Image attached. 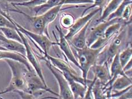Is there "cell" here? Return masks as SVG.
Masks as SVG:
<instances>
[{
  "mask_svg": "<svg viewBox=\"0 0 132 99\" xmlns=\"http://www.w3.org/2000/svg\"><path fill=\"white\" fill-rule=\"evenodd\" d=\"M0 31L6 38L10 40L19 42L22 44V39L15 28L8 27L0 28Z\"/></svg>",
  "mask_w": 132,
  "mask_h": 99,
  "instance_id": "cell-24",
  "label": "cell"
},
{
  "mask_svg": "<svg viewBox=\"0 0 132 99\" xmlns=\"http://www.w3.org/2000/svg\"><path fill=\"white\" fill-rule=\"evenodd\" d=\"M61 0H48L45 4L39 6L34 7L32 8V9L35 14V15H42L51 8L55 7L57 5H61Z\"/></svg>",
  "mask_w": 132,
  "mask_h": 99,
  "instance_id": "cell-22",
  "label": "cell"
},
{
  "mask_svg": "<svg viewBox=\"0 0 132 99\" xmlns=\"http://www.w3.org/2000/svg\"><path fill=\"white\" fill-rule=\"evenodd\" d=\"M48 0H30V1H26L22 2L19 3H12L13 5L20 6H24L32 8L34 7L39 6L43 4H45Z\"/></svg>",
  "mask_w": 132,
  "mask_h": 99,
  "instance_id": "cell-28",
  "label": "cell"
},
{
  "mask_svg": "<svg viewBox=\"0 0 132 99\" xmlns=\"http://www.w3.org/2000/svg\"><path fill=\"white\" fill-rule=\"evenodd\" d=\"M107 99H111V98H108Z\"/></svg>",
  "mask_w": 132,
  "mask_h": 99,
  "instance_id": "cell-38",
  "label": "cell"
},
{
  "mask_svg": "<svg viewBox=\"0 0 132 99\" xmlns=\"http://www.w3.org/2000/svg\"><path fill=\"white\" fill-rule=\"evenodd\" d=\"M67 79L71 92L73 93L74 99H78L79 98H82L85 94L87 88V86L79 82L74 80L70 76L63 75Z\"/></svg>",
  "mask_w": 132,
  "mask_h": 99,
  "instance_id": "cell-18",
  "label": "cell"
},
{
  "mask_svg": "<svg viewBox=\"0 0 132 99\" xmlns=\"http://www.w3.org/2000/svg\"><path fill=\"white\" fill-rule=\"evenodd\" d=\"M16 30L18 32L19 35L21 37L22 39V44H23L26 50V57L28 62H29L31 66L32 67L34 70L35 71L37 74L42 79V82H43V83L46 86H48V85L46 83L44 76L43 75V71L42 69V66L40 63L39 61V58L38 56L36 55V54L34 52L32 47H31V45L28 41V39L26 38V35H24L23 33H22L21 32H20L19 30H18L15 28Z\"/></svg>",
  "mask_w": 132,
  "mask_h": 99,
  "instance_id": "cell-8",
  "label": "cell"
},
{
  "mask_svg": "<svg viewBox=\"0 0 132 99\" xmlns=\"http://www.w3.org/2000/svg\"><path fill=\"white\" fill-rule=\"evenodd\" d=\"M75 22L74 17L70 14L65 13L61 15L60 18V24L62 27L66 29H69Z\"/></svg>",
  "mask_w": 132,
  "mask_h": 99,
  "instance_id": "cell-27",
  "label": "cell"
},
{
  "mask_svg": "<svg viewBox=\"0 0 132 99\" xmlns=\"http://www.w3.org/2000/svg\"><path fill=\"white\" fill-rule=\"evenodd\" d=\"M92 90L94 99H107L110 97L112 93L110 88L102 84L97 79L94 83Z\"/></svg>",
  "mask_w": 132,
  "mask_h": 99,
  "instance_id": "cell-19",
  "label": "cell"
},
{
  "mask_svg": "<svg viewBox=\"0 0 132 99\" xmlns=\"http://www.w3.org/2000/svg\"><path fill=\"white\" fill-rule=\"evenodd\" d=\"M122 1L123 0H111L110 1H109L102 11L100 18L97 19V24L99 23L100 22L106 21L108 16L116 10L117 7H119V6Z\"/></svg>",
  "mask_w": 132,
  "mask_h": 99,
  "instance_id": "cell-21",
  "label": "cell"
},
{
  "mask_svg": "<svg viewBox=\"0 0 132 99\" xmlns=\"http://www.w3.org/2000/svg\"><path fill=\"white\" fill-rule=\"evenodd\" d=\"M93 1L94 2L93 3V5L90 6L88 7L87 8H86V9L83 11L82 16L85 15V13H86L88 10L92 9L93 8H94L95 7L99 8L100 10V13H102V11L108 3V0H93Z\"/></svg>",
  "mask_w": 132,
  "mask_h": 99,
  "instance_id": "cell-29",
  "label": "cell"
},
{
  "mask_svg": "<svg viewBox=\"0 0 132 99\" xmlns=\"http://www.w3.org/2000/svg\"><path fill=\"white\" fill-rule=\"evenodd\" d=\"M4 61L6 62L11 70L12 76L9 84L6 88L0 92V95L5 93L15 92V91L26 90V83L24 78V73L27 69L23 64L20 62L10 59H5Z\"/></svg>",
  "mask_w": 132,
  "mask_h": 99,
  "instance_id": "cell-1",
  "label": "cell"
},
{
  "mask_svg": "<svg viewBox=\"0 0 132 99\" xmlns=\"http://www.w3.org/2000/svg\"><path fill=\"white\" fill-rule=\"evenodd\" d=\"M0 50H7L6 49H5L4 48H3L2 47H1V45H0Z\"/></svg>",
  "mask_w": 132,
  "mask_h": 99,
  "instance_id": "cell-36",
  "label": "cell"
},
{
  "mask_svg": "<svg viewBox=\"0 0 132 99\" xmlns=\"http://www.w3.org/2000/svg\"><path fill=\"white\" fill-rule=\"evenodd\" d=\"M96 79L97 78L96 77H95L93 80L90 82V84L88 85L86 92L84 97H83L82 99H94L93 93V90H92V89H93V85L95 82V81L96 80Z\"/></svg>",
  "mask_w": 132,
  "mask_h": 99,
  "instance_id": "cell-33",
  "label": "cell"
},
{
  "mask_svg": "<svg viewBox=\"0 0 132 99\" xmlns=\"http://www.w3.org/2000/svg\"><path fill=\"white\" fill-rule=\"evenodd\" d=\"M61 7L62 5H57L56 6L48 10L47 12H45L43 14H42L45 24L47 27H48L49 24L51 23L52 22H53L56 19L60 11H61Z\"/></svg>",
  "mask_w": 132,
  "mask_h": 99,
  "instance_id": "cell-23",
  "label": "cell"
},
{
  "mask_svg": "<svg viewBox=\"0 0 132 99\" xmlns=\"http://www.w3.org/2000/svg\"><path fill=\"white\" fill-rule=\"evenodd\" d=\"M92 70L97 78L103 84H107L111 80L110 65L107 62L102 64H95L92 66Z\"/></svg>",
  "mask_w": 132,
  "mask_h": 99,
  "instance_id": "cell-14",
  "label": "cell"
},
{
  "mask_svg": "<svg viewBox=\"0 0 132 99\" xmlns=\"http://www.w3.org/2000/svg\"><path fill=\"white\" fill-rule=\"evenodd\" d=\"M15 92L17 93L21 97V99H36L35 96L31 93L23 91H15Z\"/></svg>",
  "mask_w": 132,
  "mask_h": 99,
  "instance_id": "cell-34",
  "label": "cell"
},
{
  "mask_svg": "<svg viewBox=\"0 0 132 99\" xmlns=\"http://www.w3.org/2000/svg\"><path fill=\"white\" fill-rule=\"evenodd\" d=\"M73 48L76 52V58L79 64V68L82 71V77L85 81H91L87 79L88 73L92 66L96 64L97 57L103 48L93 49L87 46L82 49Z\"/></svg>",
  "mask_w": 132,
  "mask_h": 99,
  "instance_id": "cell-3",
  "label": "cell"
},
{
  "mask_svg": "<svg viewBox=\"0 0 132 99\" xmlns=\"http://www.w3.org/2000/svg\"><path fill=\"white\" fill-rule=\"evenodd\" d=\"M119 53H117L113 59L110 65V71L111 74V80L105 84L108 87L111 88L112 84L116 78L119 76H125L128 74L126 73L122 67L119 60Z\"/></svg>",
  "mask_w": 132,
  "mask_h": 99,
  "instance_id": "cell-15",
  "label": "cell"
},
{
  "mask_svg": "<svg viewBox=\"0 0 132 99\" xmlns=\"http://www.w3.org/2000/svg\"><path fill=\"white\" fill-rule=\"evenodd\" d=\"M125 24L129 25L127 23L125 22H117L115 23L110 25L102 36L92 44L90 48L93 49H99V48H104L111 40L120 31Z\"/></svg>",
  "mask_w": 132,
  "mask_h": 99,
  "instance_id": "cell-9",
  "label": "cell"
},
{
  "mask_svg": "<svg viewBox=\"0 0 132 99\" xmlns=\"http://www.w3.org/2000/svg\"><path fill=\"white\" fill-rule=\"evenodd\" d=\"M111 1V0H108V2H109V1Z\"/></svg>",
  "mask_w": 132,
  "mask_h": 99,
  "instance_id": "cell-39",
  "label": "cell"
},
{
  "mask_svg": "<svg viewBox=\"0 0 132 99\" xmlns=\"http://www.w3.org/2000/svg\"><path fill=\"white\" fill-rule=\"evenodd\" d=\"M131 77L129 75L119 76L116 78L111 86L112 91H120L131 86Z\"/></svg>",
  "mask_w": 132,
  "mask_h": 99,
  "instance_id": "cell-20",
  "label": "cell"
},
{
  "mask_svg": "<svg viewBox=\"0 0 132 99\" xmlns=\"http://www.w3.org/2000/svg\"><path fill=\"white\" fill-rule=\"evenodd\" d=\"M0 13L3 14L5 17H6L10 21L12 22L15 25V28L17 30H19L22 33H23L26 36H28L31 40L34 41V42L40 48V50L42 51V53L43 54V55L48 54L49 50H50L52 47L54 46V45H57V41L54 42L52 41L50 38L46 35H40V34L26 29L21 25H20L18 23H17L13 19L11 18L5 11L0 10Z\"/></svg>",
  "mask_w": 132,
  "mask_h": 99,
  "instance_id": "cell-4",
  "label": "cell"
},
{
  "mask_svg": "<svg viewBox=\"0 0 132 99\" xmlns=\"http://www.w3.org/2000/svg\"><path fill=\"white\" fill-rule=\"evenodd\" d=\"M125 24L120 32L103 48L97 57L96 64H102L104 62L110 65L114 57L121 51V48L127 37V30Z\"/></svg>",
  "mask_w": 132,
  "mask_h": 99,
  "instance_id": "cell-2",
  "label": "cell"
},
{
  "mask_svg": "<svg viewBox=\"0 0 132 99\" xmlns=\"http://www.w3.org/2000/svg\"><path fill=\"white\" fill-rule=\"evenodd\" d=\"M120 22H123L121 18H114L110 21L106 20V21L100 22L95 27L92 28L90 33L87 35L86 46L90 47L92 44H93L97 39L102 36L106 29L110 25Z\"/></svg>",
  "mask_w": 132,
  "mask_h": 99,
  "instance_id": "cell-11",
  "label": "cell"
},
{
  "mask_svg": "<svg viewBox=\"0 0 132 99\" xmlns=\"http://www.w3.org/2000/svg\"><path fill=\"white\" fill-rule=\"evenodd\" d=\"M24 78L26 83V92L31 93L34 96L42 94L44 92H48L52 94L59 96V94L54 92L48 86H46L37 74L34 69L28 70L27 69L24 73Z\"/></svg>",
  "mask_w": 132,
  "mask_h": 99,
  "instance_id": "cell-5",
  "label": "cell"
},
{
  "mask_svg": "<svg viewBox=\"0 0 132 99\" xmlns=\"http://www.w3.org/2000/svg\"><path fill=\"white\" fill-rule=\"evenodd\" d=\"M93 0H61V5H78L93 4Z\"/></svg>",
  "mask_w": 132,
  "mask_h": 99,
  "instance_id": "cell-31",
  "label": "cell"
},
{
  "mask_svg": "<svg viewBox=\"0 0 132 99\" xmlns=\"http://www.w3.org/2000/svg\"><path fill=\"white\" fill-rule=\"evenodd\" d=\"M93 22V19L90 20L85 26L82 29L77 33L69 41L70 46L82 49L86 47V38H87V31L91 23Z\"/></svg>",
  "mask_w": 132,
  "mask_h": 99,
  "instance_id": "cell-16",
  "label": "cell"
},
{
  "mask_svg": "<svg viewBox=\"0 0 132 99\" xmlns=\"http://www.w3.org/2000/svg\"><path fill=\"white\" fill-rule=\"evenodd\" d=\"M3 27L15 28V25L0 13V28Z\"/></svg>",
  "mask_w": 132,
  "mask_h": 99,
  "instance_id": "cell-32",
  "label": "cell"
},
{
  "mask_svg": "<svg viewBox=\"0 0 132 99\" xmlns=\"http://www.w3.org/2000/svg\"><path fill=\"white\" fill-rule=\"evenodd\" d=\"M41 58H45L47 59L48 61H50L52 66L59 70L63 75L70 76V77L74 79L75 80L85 85V86H88V82H91L92 81H85L82 76H79L78 75V74L70 66V65L67 61L63 60L62 59L54 57L53 56H50L49 54L44 55L43 57Z\"/></svg>",
  "mask_w": 132,
  "mask_h": 99,
  "instance_id": "cell-7",
  "label": "cell"
},
{
  "mask_svg": "<svg viewBox=\"0 0 132 99\" xmlns=\"http://www.w3.org/2000/svg\"><path fill=\"white\" fill-rule=\"evenodd\" d=\"M5 59H10L18 61L20 63L23 64L27 67V69L30 71L34 69L29 62H28L26 56L21 53L9 50H0V60H2V59L4 60Z\"/></svg>",
  "mask_w": 132,
  "mask_h": 99,
  "instance_id": "cell-17",
  "label": "cell"
},
{
  "mask_svg": "<svg viewBox=\"0 0 132 99\" xmlns=\"http://www.w3.org/2000/svg\"><path fill=\"white\" fill-rule=\"evenodd\" d=\"M119 60L122 67L126 66L129 62L131 60L132 57V48L131 44L128 45L124 50H121L119 52Z\"/></svg>",
  "mask_w": 132,
  "mask_h": 99,
  "instance_id": "cell-25",
  "label": "cell"
},
{
  "mask_svg": "<svg viewBox=\"0 0 132 99\" xmlns=\"http://www.w3.org/2000/svg\"><path fill=\"white\" fill-rule=\"evenodd\" d=\"M99 11H100V10L99 8H96V9H94L91 11L90 13L86 14V15L82 16L81 18L74 22L73 25L69 29L67 35H65V38L68 41H69L77 33L79 32L85 26V25L90 20L93 19L94 16Z\"/></svg>",
  "mask_w": 132,
  "mask_h": 99,
  "instance_id": "cell-12",
  "label": "cell"
},
{
  "mask_svg": "<svg viewBox=\"0 0 132 99\" xmlns=\"http://www.w3.org/2000/svg\"><path fill=\"white\" fill-rule=\"evenodd\" d=\"M15 8L13 9H10V10L13 12L18 13L22 14L25 16L26 18L29 20L30 23L32 25L34 32L36 33L40 34V35H45L48 38H50L49 32L48 31V27L46 25L42 15H34V16H30L28 15L26 13H25L23 11H21L20 9L17 7L16 6L13 5Z\"/></svg>",
  "mask_w": 132,
  "mask_h": 99,
  "instance_id": "cell-10",
  "label": "cell"
},
{
  "mask_svg": "<svg viewBox=\"0 0 132 99\" xmlns=\"http://www.w3.org/2000/svg\"><path fill=\"white\" fill-rule=\"evenodd\" d=\"M121 19L123 21L127 23L128 24L131 23V5L127 6L123 12Z\"/></svg>",
  "mask_w": 132,
  "mask_h": 99,
  "instance_id": "cell-30",
  "label": "cell"
},
{
  "mask_svg": "<svg viewBox=\"0 0 132 99\" xmlns=\"http://www.w3.org/2000/svg\"><path fill=\"white\" fill-rule=\"evenodd\" d=\"M0 99H4V98H2V97H0Z\"/></svg>",
  "mask_w": 132,
  "mask_h": 99,
  "instance_id": "cell-37",
  "label": "cell"
},
{
  "mask_svg": "<svg viewBox=\"0 0 132 99\" xmlns=\"http://www.w3.org/2000/svg\"><path fill=\"white\" fill-rule=\"evenodd\" d=\"M131 3L132 0H123L122 2L119 6V7H117L116 10L108 16L107 21H110V20L114 18H121L122 14L123 12H124L125 7L128 5H131Z\"/></svg>",
  "mask_w": 132,
  "mask_h": 99,
  "instance_id": "cell-26",
  "label": "cell"
},
{
  "mask_svg": "<svg viewBox=\"0 0 132 99\" xmlns=\"http://www.w3.org/2000/svg\"><path fill=\"white\" fill-rule=\"evenodd\" d=\"M56 28L59 33L60 39L59 40H57V45L59 47L60 49L62 50L64 53L65 57H66L67 60L70 61L78 67H79V64L76 57L74 56V54L71 49L70 44L66 38H65V34L62 32L61 27H59L58 25H56Z\"/></svg>",
  "mask_w": 132,
  "mask_h": 99,
  "instance_id": "cell-13",
  "label": "cell"
},
{
  "mask_svg": "<svg viewBox=\"0 0 132 99\" xmlns=\"http://www.w3.org/2000/svg\"><path fill=\"white\" fill-rule=\"evenodd\" d=\"M24 1V0H0V2H10L11 4L12 3H19V2H22Z\"/></svg>",
  "mask_w": 132,
  "mask_h": 99,
  "instance_id": "cell-35",
  "label": "cell"
},
{
  "mask_svg": "<svg viewBox=\"0 0 132 99\" xmlns=\"http://www.w3.org/2000/svg\"><path fill=\"white\" fill-rule=\"evenodd\" d=\"M45 62V65L51 71L52 74L53 75L54 78L57 81L59 87V97L61 99H74L73 93L71 92L70 87L69 86L67 79L63 75L62 73L59 70L56 69L52 65L50 61L45 58H42ZM42 99H59L55 97H46Z\"/></svg>",
  "mask_w": 132,
  "mask_h": 99,
  "instance_id": "cell-6",
  "label": "cell"
}]
</instances>
